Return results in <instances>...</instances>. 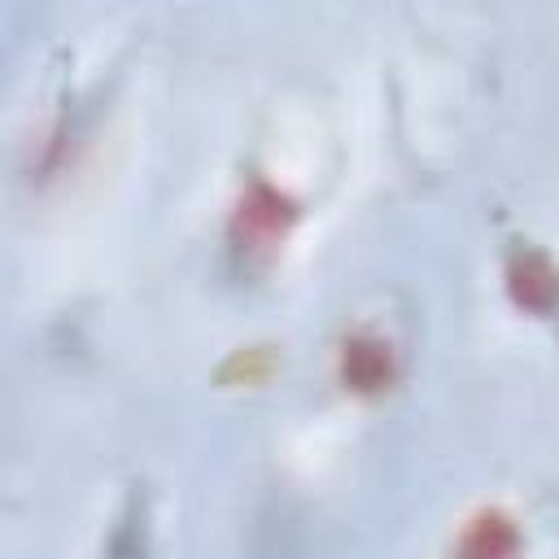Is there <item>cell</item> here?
I'll return each instance as SVG.
<instances>
[{
    "mask_svg": "<svg viewBox=\"0 0 559 559\" xmlns=\"http://www.w3.org/2000/svg\"><path fill=\"white\" fill-rule=\"evenodd\" d=\"M345 380L354 389H380L389 384V345L380 341H349L345 345Z\"/></svg>",
    "mask_w": 559,
    "mask_h": 559,
    "instance_id": "6da1fadb",
    "label": "cell"
}]
</instances>
